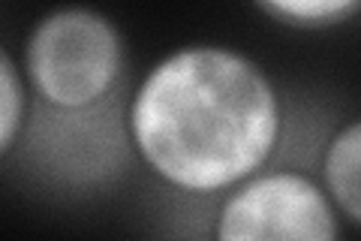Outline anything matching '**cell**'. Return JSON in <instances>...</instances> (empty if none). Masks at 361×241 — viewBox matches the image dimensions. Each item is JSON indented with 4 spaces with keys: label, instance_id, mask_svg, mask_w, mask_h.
<instances>
[{
    "label": "cell",
    "instance_id": "obj_1",
    "mask_svg": "<svg viewBox=\"0 0 361 241\" xmlns=\"http://www.w3.org/2000/svg\"><path fill=\"white\" fill-rule=\"evenodd\" d=\"M123 114L135 163L193 199H217L277 160L286 136L277 82L226 42H184L160 54L127 90Z\"/></svg>",
    "mask_w": 361,
    "mask_h": 241
},
{
    "label": "cell",
    "instance_id": "obj_2",
    "mask_svg": "<svg viewBox=\"0 0 361 241\" xmlns=\"http://www.w3.org/2000/svg\"><path fill=\"white\" fill-rule=\"evenodd\" d=\"M27 94L51 109H85L127 90V40L103 9L63 4L30 25L18 57Z\"/></svg>",
    "mask_w": 361,
    "mask_h": 241
},
{
    "label": "cell",
    "instance_id": "obj_3",
    "mask_svg": "<svg viewBox=\"0 0 361 241\" xmlns=\"http://www.w3.org/2000/svg\"><path fill=\"white\" fill-rule=\"evenodd\" d=\"M127 90L85 109H51L30 100V112L16 145L33 181L58 193H103L135 163L127 114Z\"/></svg>",
    "mask_w": 361,
    "mask_h": 241
},
{
    "label": "cell",
    "instance_id": "obj_4",
    "mask_svg": "<svg viewBox=\"0 0 361 241\" xmlns=\"http://www.w3.org/2000/svg\"><path fill=\"white\" fill-rule=\"evenodd\" d=\"M220 241H337L346 223L307 169L271 160L214 199Z\"/></svg>",
    "mask_w": 361,
    "mask_h": 241
},
{
    "label": "cell",
    "instance_id": "obj_5",
    "mask_svg": "<svg viewBox=\"0 0 361 241\" xmlns=\"http://www.w3.org/2000/svg\"><path fill=\"white\" fill-rule=\"evenodd\" d=\"M319 184L334 202L346 229L361 223V124L358 118L334 127L319 154Z\"/></svg>",
    "mask_w": 361,
    "mask_h": 241
},
{
    "label": "cell",
    "instance_id": "obj_6",
    "mask_svg": "<svg viewBox=\"0 0 361 241\" xmlns=\"http://www.w3.org/2000/svg\"><path fill=\"white\" fill-rule=\"evenodd\" d=\"M361 0H253V6L274 25L289 30H334L349 25L358 13Z\"/></svg>",
    "mask_w": 361,
    "mask_h": 241
},
{
    "label": "cell",
    "instance_id": "obj_7",
    "mask_svg": "<svg viewBox=\"0 0 361 241\" xmlns=\"http://www.w3.org/2000/svg\"><path fill=\"white\" fill-rule=\"evenodd\" d=\"M30 112V94L21 76V66L4 45H0V163L16 154Z\"/></svg>",
    "mask_w": 361,
    "mask_h": 241
}]
</instances>
